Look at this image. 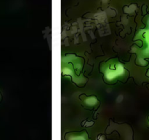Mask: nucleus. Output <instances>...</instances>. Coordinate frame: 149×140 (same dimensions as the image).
<instances>
[{
	"instance_id": "f257e3e1",
	"label": "nucleus",
	"mask_w": 149,
	"mask_h": 140,
	"mask_svg": "<svg viewBox=\"0 0 149 140\" xmlns=\"http://www.w3.org/2000/svg\"><path fill=\"white\" fill-rule=\"evenodd\" d=\"M2 101V95H1V93L0 92V102Z\"/></svg>"
}]
</instances>
